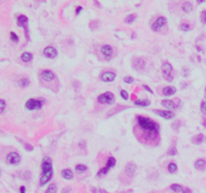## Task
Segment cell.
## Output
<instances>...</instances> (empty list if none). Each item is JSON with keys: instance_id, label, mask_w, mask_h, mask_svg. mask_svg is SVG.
I'll list each match as a JSON object with an SVG mask.
<instances>
[{"instance_id": "cell-1", "label": "cell", "mask_w": 206, "mask_h": 193, "mask_svg": "<svg viewBox=\"0 0 206 193\" xmlns=\"http://www.w3.org/2000/svg\"><path fill=\"white\" fill-rule=\"evenodd\" d=\"M133 133L136 139L146 146H157L161 140L159 124L146 116L135 118Z\"/></svg>"}, {"instance_id": "cell-2", "label": "cell", "mask_w": 206, "mask_h": 193, "mask_svg": "<svg viewBox=\"0 0 206 193\" xmlns=\"http://www.w3.org/2000/svg\"><path fill=\"white\" fill-rule=\"evenodd\" d=\"M38 81L41 87L53 93H57L60 88V83L57 76L50 69H42L38 72Z\"/></svg>"}, {"instance_id": "cell-3", "label": "cell", "mask_w": 206, "mask_h": 193, "mask_svg": "<svg viewBox=\"0 0 206 193\" xmlns=\"http://www.w3.org/2000/svg\"><path fill=\"white\" fill-rule=\"evenodd\" d=\"M53 175V161L50 157L46 156L43 158L41 162V175L39 178V185L43 186L47 182L51 180Z\"/></svg>"}, {"instance_id": "cell-4", "label": "cell", "mask_w": 206, "mask_h": 193, "mask_svg": "<svg viewBox=\"0 0 206 193\" xmlns=\"http://www.w3.org/2000/svg\"><path fill=\"white\" fill-rule=\"evenodd\" d=\"M167 25V18L164 16L157 17L151 24V29L154 32H159L163 28H165Z\"/></svg>"}, {"instance_id": "cell-5", "label": "cell", "mask_w": 206, "mask_h": 193, "mask_svg": "<svg viewBox=\"0 0 206 193\" xmlns=\"http://www.w3.org/2000/svg\"><path fill=\"white\" fill-rule=\"evenodd\" d=\"M161 72H162V76L166 81H173V67H172L171 63L168 62H163L162 67H161Z\"/></svg>"}, {"instance_id": "cell-6", "label": "cell", "mask_w": 206, "mask_h": 193, "mask_svg": "<svg viewBox=\"0 0 206 193\" xmlns=\"http://www.w3.org/2000/svg\"><path fill=\"white\" fill-rule=\"evenodd\" d=\"M98 102L103 105H113L115 103V96L113 93L106 92L98 97Z\"/></svg>"}, {"instance_id": "cell-7", "label": "cell", "mask_w": 206, "mask_h": 193, "mask_svg": "<svg viewBox=\"0 0 206 193\" xmlns=\"http://www.w3.org/2000/svg\"><path fill=\"white\" fill-rule=\"evenodd\" d=\"M116 163H117L116 159L113 157V156H112V157H109L108 161H107V164H106V166L103 167L102 169L99 170V172L97 173V176H98V177H101V176L106 175V174H107L108 172L110 171V169H112V168H114L115 166H116Z\"/></svg>"}, {"instance_id": "cell-8", "label": "cell", "mask_w": 206, "mask_h": 193, "mask_svg": "<svg viewBox=\"0 0 206 193\" xmlns=\"http://www.w3.org/2000/svg\"><path fill=\"white\" fill-rule=\"evenodd\" d=\"M44 102L42 100H36V99H30L26 102L25 107L27 110L34 111V110H40L43 106Z\"/></svg>"}, {"instance_id": "cell-9", "label": "cell", "mask_w": 206, "mask_h": 193, "mask_svg": "<svg viewBox=\"0 0 206 193\" xmlns=\"http://www.w3.org/2000/svg\"><path fill=\"white\" fill-rule=\"evenodd\" d=\"M101 53L103 55L104 60H111L114 58V48L109 44H104L101 46Z\"/></svg>"}, {"instance_id": "cell-10", "label": "cell", "mask_w": 206, "mask_h": 193, "mask_svg": "<svg viewBox=\"0 0 206 193\" xmlns=\"http://www.w3.org/2000/svg\"><path fill=\"white\" fill-rule=\"evenodd\" d=\"M17 24L18 26L22 27L25 31V34H26V37L27 39H29V36H28V18H27L25 15H19L17 16Z\"/></svg>"}, {"instance_id": "cell-11", "label": "cell", "mask_w": 206, "mask_h": 193, "mask_svg": "<svg viewBox=\"0 0 206 193\" xmlns=\"http://www.w3.org/2000/svg\"><path fill=\"white\" fill-rule=\"evenodd\" d=\"M153 113H155L156 115L160 116V117L164 118L166 120H171L175 118V113L171 112L169 110H154Z\"/></svg>"}, {"instance_id": "cell-12", "label": "cell", "mask_w": 206, "mask_h": 193, "mask_svg": "<svg viewBox=\"0 0 206 193\" xmlns=\"http://www.w3.org/2000/svg\"><path fill=\"white\" fill-rule=\"evenodd\" d=\"M145 65H146V62L141 58H136L132 62V67L135 70H138V72H142L145 69Z\"/></svg>"}, {"instance_id": "cell-13", "label": "cell", "mask_w": 206, "mask_h": 193, "mask_svg": "<svg viewBox=\"0 0 206 193\" xmlns=\"http://www.w3.org/2000/svg\"><path fill=\"white\" fill-rule=\"evenodd\" d=\"M6 160H7V162L9 163V164L16 165L20 162L21 157H20V155L17 153V152H10V153H8L7 157H6Z\"/></svg>"}, {"instance_id": "cell-14", "label": "cell", "mask_w": 206, "mask_h": 193, "mask_svg": "<svg viewBox=\"0 0 206 193\" xmlns=\"http://www.w3.org/2000/svg\"><path fill=\"white\" fill-rule=\"evenodd\" d=\"M43 54H44V56H46L47 58L53 60V58H55L56 56H57V49H56L55 47L51 46V45H48V46L44 47Z\"/></svg>"}, {"instance_id": "cell-15", "label": "cell", "mask_w": 206, "mask_h": 193, "mask_svg": "<svg viewBox=\"0 0 206 193\" xmlns=\"http://www.w3.org/2000/svg\"><path fill=\"white\" fill-rule=\"evenodd\" d=\"M99 79L101 81H105V83H111V81H114L115 79H116V74L114 72H104L101 74L99 76Z\"/></svg>"}, {"instance_id": "cell-16", "label": "cell", "mask_w": 206, "mask_h": 193, "mask_svg": "<svg viewBox=\"0 0 206 193\" xmlns=\"http://www.w3.org/2000/svg\"><path fill=\"white\" fill-rule=\"evenodd\" d=\"M136 169H137V167H136L134 163L133 162L128 163L125 167V174L128 177H130V178H133L136 173Z\"/></svg>"}, {"instance_id": "cell-17", "label": "cell", "mask_w": 206, "mask_h": 193, "mask_svg": "<svg viewBox=\"0 0 206 193\" xmlns=\"http://www.w3.org/2000/svg\"><path fill=\"white\" fill-rule=\"evenodd\" d=\"M176 102H178V100H163L161 102L162 106H164L165 108H167L168 110H174V109H178L179 107L177 106Z\"/></svg>"}, {"instance_id": "cell-18", "label": "cell", "mask_w": 206, "mask_h": 193, "mask_svg": "<svg viewBox=\"0 0 206 193\" xmlns=\"http://www.w3.org/2000/svg\"><path fill=\"white\" fill-rule=\"evenodd\" d=\"M162 94L166 97H170L176 94V88L173 86H168V87H165L162 90Z\"/></svg>"}, {"instance_id": "cell-19", "label": "cell", "mask_w": 206, "mask_h": 193, "mask_svg": "<svg viewBox=\"0 0 206 193\" xmlns=\"http://www.w3.org/2000/svg\"><path fill=\"white\" fill-rule=\"evenodd\" d=\"M204 141H205V136L203 135V134H197V135H195L191 139L192 144H194V145H200V144H202Z\"/></svg>"}, {"instance_id": "cell-20", "label": "cell", "mask_w": 206, "mask_h": 193, "mask_svg": "<svg viewBox=\"0 0 206 193\" xmlns=\"http://www.w3.org/2000/svg\"><path fill=\"white\" fill-rule=\"evenodd\" d=\"M194 167L197 170H199V171H202L206 167V161L204 159H198V160H196L195 163H194Z\"/></svg>"}, {"instance_id": "cell-21", "label": "cell", "mask_w": 206, "mask_h": 193, "mask_svg": "<svg viewBox=\"0 0 206 193\" xmlns=\"http://www.w3.org/2000/svg\"><path fill=\"white\" fill-rule=\"evenodd\" d=\"M181 8H182L183 12L185 13H189L193 10V5H192L190 2H184V3L181 5Z\"/></svg>"}, {"instance_id": "cell-22", "label": "cell", "mask_w": 206, "mask_h": 193, "mask_svg": "<svg viewBox=\"0 0 206 193\" xmlns=\"http://www.w3.org/2000/svg\"><path fill=\"white\" fill-rule=\"evenodd\" d=\"M62 175L64 179L69 180V179H71L72 177H74V173H72V171L71 169H64L62 171Z\"/></svg>"}, {"instance_id": "cell-23", "label": "cell", "mask_w": 206, "mask_h": 193, "mask_svg": "<svg viewBox=\"0 0 206 193\" xmlns=\"http://www.w3.org/2000/svg\"><path fill=\"white\" fill-rule=\"evenodd\" d=\"M21 60L23 62H29L32 60V54L30 53H23L21 54Z\"/></svg>"}, {"instance_id": "cell-24", "label": "cell", "mask_w": 206, "mask_h": 193, "mask_svg": "<svg viewBox=\"0 0 206 193\" xmlns=\"http://www.w3.org/2000/svg\"><path fill=\"white\" fill-rule=\"evenodd\" d=\"M134 104L136 106L140 107H148L150 105V101L149 100H137V101L134 102Z\"/></svg>"}, {"instance_id": "cell-25", "label": "cell", "mask_w": 206, "mask_h": 193, "mask_svg": "<svg viewBox=\"0 0 206 193\" xmlns=\"http://www.w3.org/2000/svg\"><path fill=\"white\" fill-rule=\"evenodd\" d=\"M29 84H30V81H29V79L27 78H23V79H20L19 81H18V85H19V87L21 88H27L29 86Z\"/></svg>"}, {"instance_id": "cell-26", "label": "cell", "mask_w": 206, "mask_h": 193, "mask_svg": "<svg viewBox=\"0 0 206 193\" xmlns=\"http://www.w3.org/2000/svg\"><path fill=\"white\" fill-rule=\"evenodd\" d=\"M183 188L184 187H182L180 184H172L170 186V189L172 190V191H174V192H176V193H179V192H182L183 191Z\"/></svg>"}, {"instance_id": "cell-27", "label": "cell", "mask_w": 206, "mask_h": 193, "mask_svg": "<svg viewBox=\"0 0 206 193\" xmlns=\"http://www.w3.org/2000/svg\"><path fill=\"white\" fill-rule=\"evenodd\" d=\"M177 169H178V166H177V164H176V163H174V162L169 163V165H168V171L170 172L171 174L175 173V172L177 171Z\"/></svg>"}, {"instance_id": "cell-28", "label": "cell", "mask_w": 206, "mask_h": 193, "mask_svg": "<svg viewBox=\"0 0 206 193\" xmlns=\"http://www.w3.org/2000/svg\"><path fill=\"white\" fill-rule=\"evenodd\" d=\"M56 192H57V186L54 184V183H53V184H50L47 187V189L45 190L44 193H56Z\"/></svg>"}, {"instance_id": "cell-29", "label": "cell", "mask_w": 206, "mask_h": 193, "mask_svg": "<svg viewBox=\"0 0 206 193\" xmlns=\"http://www.w3.org/2000/svg\"><path fill=\"white\" fill-rule=\"evenodd\" d=\"M136 18H137V15L136 14H130L125 18V22L126 23H128V24H131V23H133V22L135 21Z\"/></svg>"}, {"instance_id": "cell-30", "label": "cell", "mask_w": 206, "mask_h": 193, "mask_svg": "<svg viewBox=\"0 0 206 193\" xmlns=\"http://www.w3.org/2000/svg\"><path fill=\"white\" fill-rule=\"evenodd\" d=\"M177 153H178L177 148H176V147L174 146V145H172L170 148L168 149V151H167V154H168L169 156H175Z\"/></svg>"}, {"instance_id": "cell-31", "label": "cell", "mask_w": 206, "mask_h": 193, "mask_svg": "<svg viewBox=\"0 0 206 193\" xmlns=\"http://www.w3.org/2000/svg\"><path fill=\"white\" fill-rule=\"evenodd\" d=\"M87 170H88V167L85 166V165H83V164H78L76 166V172H80V173L87 171Z\"/></svg>"}, {"instance_id": "cell-32", "label": "cell", "mask_w": 206, "mask_h": 193, "mask_svg": "<svg viewBox=\"0 0 206 193\" xmlns=\"http://www.w3.org/2000/svg\"><path fill=\"white\" fill-rule=\"evenodd\" d=\"M179 28H180V30L184 31V32H187V31H189L190 29H191V26H190L189 23H186V22H185V23L181 24Z\"/></svg>"}, {"instance_id": "cell-33", "label": "cell", "mask_w": 206, "mask_h": 193, "mask_svg": "<svg viewBox=\"0 0 206 193\" xmlns=\"http://www.w3.org/2000/svg\"><path fill=\"white\" fill-rule=\"evenodd\" d=\"M5 109H6V102L4 100H0V114H2L5 111Z\"/></svg>"}, {"instance_id": "cell-34", "label": "cell", "mask_w": 206, "mask_h": 193, "mask_svg": "<svg viewBox=\"0 0 206 193\" xmlns=\"http://www.w3.org/2000/svg\"><path fill=\"white\" fill-rule=\"evenodd\" d=\"M181 126V121L180 120H177L176 122H174L173 124H172V128H173V130H178V129L180 128Z\"/></svg>"}, {"instance_id": "cell-35", "label": "cell", "mask_w": 206, "mask_h": 193, "mask_svg": "<svg viewBox=\"0 0 206 193\" xmlns=\"http://www.w3.org/2000/svg\"><path fill=\"white\" fill-rule=\"evenodd\" d=\"M200 19H201V22L203 24H206V10L202 11L200 14Z\"/></svg>"}, {"instance_id": "cell-36", "label": "cell", "mask_w": 206, "mask_h": 193, "mask_svg": "<svg viewBox=\"0 0 206 193\" xmlns=\"http://www.w3.org/2000/svg\"><path fill=\"white\" fill-rule=\"evenodd\" d=\"M10 38H11V40L14 42H17L18 40H19V38H18V36L15 34V32H12V31L10 32Z\"/></svg>"}, {"instance_id": "cell-37", "label": "cell", "mask_w": 206, "mask_h": 193, "mask_svg": "<svg viewBox=\"0 0 206 193\" xmlns=\"http://www.w3.org/2000/svg\"><path fill=\"white\" fill-rule=\"evenodd\" d=\"M120 94H121V97L123 98L124 100H128L129 99V94L126 92L125 90H122L121 92H120Z\"/></svg>"}, {"instance_id": "cell-38", "label": "cell", "mask_w": 206, "mask_h": 193, "mask_svg": "<svg viewBox=\"0 0 206 193\" xmlns=\"http://www.w3.org/2000/svg\"><path fill=\"white\" fill-rule=\"evenodd\" d=\"M200 110H201V112H202L203 114L206 115V101H203L202 103H201V105H200Z\"/></svg>"}, {"instance_id": "cell-39", "label": "cell", "mask_w": 206, "mask_h": 193, "mask_svg": "<svg viewBox=\"0 0 206 193\" xmlns=\"http://www.w3.org/2000/svg\"><path fill=\"white\" fill-rule=\"evenodd\" d=\"M124 81H125L126 84H132L133 81H134V79L132 78V76H125V78H124Z\"/></svg>"}, {"instance_id": "cell-40", "label": "cell", "mask_w": 206, "mask_h": 193, "mask_svg": "<svg viewBox=\"0 0 206 193\" xmlns=\"http://www.w3.org/2000/svg\"><path fill=\"white\" fill-rule=\"evenodd\" d=\"M190 74V70L187 69V67H185V69H183L182 70V76H184V78H187Z\"/></svg>"}, {"instance_id": "cell-41", "label": "cell", "mask_w": 206, "mask_h": 193, "mask_svg": "<svg viewBox=\"0 0 206 193\" xmlns=\"http://www.w3.org/2000/svg\"><path fill=\"white\" fill-rule=\"evenodd\" d=\"M23 146H24V148L26 149V151H32V150H33V147L31 146L30 144H27V143H25Z\"/></svg>"}, {"instance_id": "cell-42", "label": "cell", "mask_w": 206, "mask_h": 193, "mask_svg": "<svg viewBox=\"0 0 206 193\" xmlns=\"http://www.w3.org/2000/svg\"><path fill=\"white\" fill-rule=\"evenodd\" d=\"M92 193H108L107 191H105V190H102V189H95V188H92Z\"/></svg>"}, {"instance_id": "cell-43", "label": "cell", "mask_w": 206, "mask_h": 193, "mask_svg": "<svg viewBox=\"0 0 206 193\" xmlns=\"http://www.w3.org/2000/svg\"><path fill=\"white\" fill-rule=\"evenodd\" d=\"M143 88H145V90H146V91H147V92H149V93H150V94H153V91H152V90H151V88H149V87H148V86H147V85H144V86H143Z\"/></svg>"}, {"instance_id": "cell-44", "label": "cell", "mask_w": 206, "mask_h": 193, "mask_svg": "<svg viewBox=\"0 0 206 193\" xmlns=\"http://www.w3.org/2000/svg\"><path fill=\"white\" fill-rule=\"evenodd\" d=\"M25 191H26L25 186H20V188H19V193H25Z\"/></svg>"}, {"instance_id": "cell-45", "label": "cell", "mask_w": 206, "mask_h": 193, "mask_svg": "<svg viewBox=\"0 0 206 193\" xmlns=\"http://www.w3.org/2000/svg\"><path fill=\"white\" fill-rule=\"evenodd\" d=\"M182 193H192V191L189 189V188L184 187V188H183V191H182Z\"/></svg>"}, {"instance_id": "cell-46", "label": "cell", "mask_w": 206, "mask_h": 193, "mask_svg": "<svg viewBox=\"0 0 206 193\" xmlns=\"http://www.w3.org/2000/svg\"><path fill=\"white\" fill-rule=\"evenodd\" d=\"M81 9H83V7H81V6H78V7H76V15H78V13L81 12Z\"/></svg>"}, {"instance_id": "cell-47", "label": "cell", "mask_w": 206, "mask_h": 193, "mask_svg": "<svg viewBox=\"0 0 206 193\" xmlns=\"http://www.w3.org/2000/svg\"><path fill=\"white\" fill-rule=\"evenodd\" d=\"M69 191H71V188L69 187H67L64 188V189H62V193H69Z\"/></svg>"}, {"instance_id": "cell-48", "label": "cell", "mask_w": 206, "mask_h": 193, "mask_svg": "<svg viewBox=\"0 0 206 193\" xmlns=\"http://www.w3.org/2000/svg\"><path fill=\"white\" fill-rule=\"evenodd\" d=\"M202 124H203V126H205V127H206V118L204 119V121L202 122Z\"/></svg>"}, {"instance_id": "cell-49", "label": "cell", "mask_w": 206, "mask_h": 193, "mask_svg": "<svg viewBox=\"0 0 206 193\" xmlns=\"http://www.w3.org/2000/svg\"><path fill=\"white\" fill-rule=\"evenodd\" d=\"M0 174H1V170H0Z\"/></svg>"}, {"instance_id": "cell-50", "label": "cell", "mask_w": 206, "mask_h": 193, "mask_svg": "<svg viewBox=\"0 0 206 193\" xmlns=\"http://www.w3.org/2000/svg\"><path fill=\"white\" fill-rule=\"evenodd\" d=\"M205 94H206V90H205Z\"/></svg>"}]
</instances>
